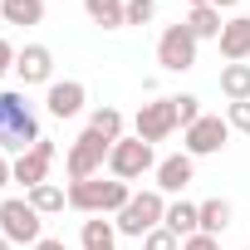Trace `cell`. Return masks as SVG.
I'll return each mask as SVG.
<instances>
[{
    "instance_id": "4",
    "label": "cell",
    "mask_w": 250,
    "mask_h": 250,
    "mask_svg": "<svg viewBox=\"0 0 250 250\" xmlns=\"http://www.w3.org/2000/svg\"><path fill=\"white\" fill-rule=\"evenodd\" d=\"M0 235L10 245H40L44 240V216L30 206V196H5L0 201Z\"/></svg>"
},
{
    "instance_id": "9",
    "label": "cell",
    "mask_w": 250,
    "mask_h": 250,
    "mask_svg": "<svg viewBox=\"0 0 250 250\" xmlns=\"http://www.w3.org/2000/svg\"><path fill=\"white\" fill-rule=\"evenodd\" d=\"M157 64L167 69V74H187V69H196V35L177 20V25H167L162 35H157Z\"/></svg>"
},
{
    "instance_id": "7",
    "label": "cell",
    "mask_w": 250,
    "mask_h": 250,
    "mask_svg": "<svg viewBox=\"0 0 250 250\" xmlns=\"http://www.w3.org/2000/svg\"><path fill=\"white\" fill-rule=\"evenodd\" d=\"M108 147L113 143H103L93 128H83L74 143H69V182H88V177H103V167H108Z\"/></svg>"
},
{
    "instance_id": "31",
    "label": "cell",
    "mask_w": 250,
    "mask_h": 250,
    "mask_svg": "<svg viewBox=\"0 0 250 250\" xmlns=\"http://www.w3.org/2000/svg\"><path fill=\"white\" fill-rule=\"evenodd\" d=\"M0 187H10V157L0 152Z\"/></svg>"
},
{
    "instance_id": "25",
    "label": "cell",
    "mask_w": 250,
    "mask_h": 250,
    "mask_svg": "<svg viewBox=\"0 0 250 250\" xmlns=\"http://www.w3.org/2000/svg\"><path fill=\"white\" fill-rule=\"evenodd\" d=\"M157 20V0H128V25H152Z\"/></svg>"
},
{
    "instance_id": "11",
    "label": "cell",
    "mask_w": 250,
    "mask_h": 250,
    "mask_svg": "<svg viewBox=\"0 0 250 250\" xmlns=\"http://www.w3.org/2000/svg\"><path fill=\"white\" fill-rule=\"evenodd\" d=\"M15 74L25 88H49L54 83V49L49 44H25L15 54Z\"/></svg>"
},
{
    "instance_id": "21",
    "label": "cell",
    "mask_w": 250,
    "mask_h": 250,
    "mask_svg": "<svg viewBox=\"0 0 250 250\" xmlns=\"http://www.w3.org/2000/svg\"><path fill=\"white\" fill-rule=\"evenodd\" d=\"M196 211H201V235H226V230H230V201H226V196L196 201Z\"/></svg>"
},
{
    "instance_id": "19",
    "label": "cell",
    "mask_w": 250,
    "mask_h": 250,
    "mask_svg": "<svg viewBox=\"0 0 250 250\" xmlns=\"http://www.w3.org/2000/svg\"><path fill=\"white\" fill-rule=\"evenodd\" d=\"M182 25H187V30L196 35V44H201V40H221V25H226V20H221L216 5H196V10H187Z\"/></svg>"
},
{
    "instance_id": "32",
    "label": "cell",
    "mask_w": 250,
    "mask_h": 250,
    "mask_svg": "<svg viewBox=\"0 0 250 250\" xmlns=\"http://www.w3.org/2000/svg\"><path fill=\"white\" fill-rule=\"evenodd\" d=\"M211 5H216V10H235V5H240V0H211Z\"/></svg>"
},
{
    "instance_id": "12",
    "label": "cell",
    "mask_w": 250,
    "mask_h": 250,
    "mask_svg": "<svg viewBox=\"0 0 250 250\" xmlns=\"http://www.w3.org/2000/svg\"><path fill=\"white\" fill-rule=\"evenodd\" d=\"M83 103H88L83 79H54V83L44 88V113H49V118H79Z\"/></svg>"
},
{
    "instance_id": "34",
    "label": "cell",
    "mask_w": 250,
    "mask_h": 250,
    "mask_svg": "<svg viewBox=\"0 0 250 250\" xmlns=\"http://www.w3.org/2000/svg\"><path fill=\"white\" fill-rule=\"evenodd\" d=\"M0 250H15V245H10V240H5V235H0Z\"/></svg>"
},
{
    "instance_id": "33",
    "label": "cell",
    "mask_w": 250,
    "mask_h": 250,
    "mask_svg": "<svg viewBox=\"0 0 250 250\" xmlns=\"http://www.w3.org/2000/svg\"><path fill=\"white\" fill-rule=\"evenodd\" d=\"M187 5H191V10H196V5H211V0H187Z\"/></svg>"
},
{
    "instance_id": "2",
    "label": "cell",
    "mask_w": 250,
    "mask_h": 250,
    "mask_svg": "<svg viewBox=\"0 0 250 250\" xmlns=\"http://www.w3.org/2000/svg\"><path fill=\"white\" fill-rule=\"evenodd\" d=\"M133 201V187L118 177H88V182H69V206L79 216H118L123 206Z\"/></svg>"
},
{
    "instance_id": "18",
    "label": "cell",
    "mask_w": 250,
    "mask_h": 250,
    "mask_svg": "<svg viewBox=\"0 0 250 250\" xmlns=\"http://www.w3.org/2000/svg\"><path fill=\"white\" fill-rule=\"evenodd\" d=\"M44 0H0V20L5 25H20V30H30V25H44Z\"/></svg>"
},
{
    "instance_id": "30",
    "label": "cell",
    "mask_w": 250,
    "mask_h": 250,
    "mask_svg": "<svg viewBox=\"0 0 250 250\" xmlns=\"http://www.w3.org/2000/svg\"><path fill=\"white\" fill-rule=\"evenodd\" d=\"M35 250H69V245H64V240H59V235H44V240H40V245H35Z\"/></svg>"
},
{
    "instance_id": "15",
    "label": "cell",
    "mask_w": 250,
    "mask_h": 250,
    "mask_svg": "<svg viewBox=\"0 0 250 250\" xmlns=\"http://www.w3.org/2000/svg\"><path fill=\"white\" fill-rule=\"evenodd\" d=\"M162 226H167V230H172L177 240L196 235V230H201V211H196V201H187V196L167 201V216H162Z\"/></svg>"
},
{
    "instance_id": "3",
    "label": "cell",
    "mask_w": 250,
    "mask_h": 250,
    "mask_svg": "<svg viewBox=\"0 0 250 250\" xmlns=\"http://www.w3.org/2000/svg\"><path fill=\"white\" fill-rule=\"evenodd\" d=\"M162 216H167V196H162L157 187H147V191H133V201L113 216V226H118V235L143 240L147 230H157V226H162Z\"/></svg>"
},
{
    "instance_id": "23",
    "label": "cell",
    "mask_w": 250,
    "mask_h": 250,
    "mask_svg": "<svg viewBox=\"0 0 250 250\" xmlns=\"http://www.w3.org/2000/svg\"><path fill=\"white\" fill-rule=\"evenodd\" d=\"M88 128H93L103 143H118V138H128V133H123V113H118V108H108V103L88 113Z\"/></svg>"
},
{
    "instance_id": "20",
    "label": "cell",
    "mask_w": 250,
    "mask_h": 250,
    "mask_svg": "<svg viewBox=\"0 0 250 250\" xmlns=\"http://www.w3.org/2000/svg\"><path fill=\"white\" fill-rule=\"evenodd\" d=\"M30 196V206L40 211V216H59L64 206H69V187H59V182H40L35 191H25Z\"/></svg>"
},
{
    "instance_id": "16",
    "label": "cell",
    "mask_w": 250,
    "mask_h": 250,
    "mask_svg": "<svg viewBox=\"0 0 250 250\" xmlns=\"http://www.w3.org/2000/svg\"><path fill=\"white\" fill-rule=\"evenodd\" d=\"M79 245L83 250H118V226L108 216H88L79 226Z\"/></svg>"
},
{
    "instance_id": "22",
    "label": "cell",
    "mask_w": 250,
    "mask_h": 250,
    "mask_svg": "<svg viewBox=\"0 0 250 250\" xmlns=\"http://www.w3.org/2000/svg\"><path fill=\"white\" fill-rule=\"evenodd\" d=\"M221 93L230 103H245L250 98V64H221Z\"/></svg>"
},
{
    "instance_id": "8",
    "label": "cell",
    "mask_w": 250,
    "mask_h": 250,
    "mask_svg": "<svg viewBox=\"0 0 250 250\" xmlns=\"http://www.w3.org/2000/svg\"><path fill=\"white\" fill-rule=\"evenodd\" d=\"M182 128L177 123V103L172 98H152V103H143L138 113H133V138H143V143H167L172 133Z\"/></svg>"
},
{
    "instance_id": "24",
    "label": "cell",
    "mask_w": 250,
    "mask_h": 250,
    "mask_svg": "<svg viewBox=\"0 0 250 250\" xmlns=\"http://www.w3.org/2000/svg\"><path fill=\"white\" fill-rule=\"evenodd\" d=\"M172 103H177V123L182 128H191V123L201 118V98L196 93H172Z\"/></svg>"
},
{
    "instance_id": "26",
    "label": "cell",
    "mask_w": 250,
    "mask_h": 250,
    "mask_svg": "<svg viewBox=\"0 0 250 250\" xmlns=\"http://www.w3.org/2000/svg\"><path fill=\"white\" fill-rule=\"evenodd\" d=\"M143 250H182V240H177L167 226H157V230H147V235H143Z\"/></svg>"
},
{
    "instance_id": "5",
    "label": "cell",
    "mask_w": 250,
    "mask_h": 250,
    "mask_svg": "<svg viewBox=\"0 0 250 250\" xmlns=\"http://www.w3.org/2000/svg\"><path fill=\"white\" fill-rule=\"evenodd\" d=\"M147 172H157V152H152V143H143V138H118L113 147H108V177H118V182H138V177H147Z\"/></svg>"
},
{
    "instance_id": "1",
    "label": "cell",
    "mask_w": 250,
    "mask_h": 250,
    "mask_svg": "<svg viewBox=\"0 0 250 250\" xmlns=\"http://www.w3.org/2000/svg\"><path fill=\"white\" fill-rule=\"evenodd\" d=\"M40 118L25 98V88H5L0 93V152L5 157H25L35 143H40Z\"/></svg>"
},
{
    "instance_id": "29",
    "label": "cell",
    "mask_w": 250,
    "mask_h": 250,
    "mask_svg": "<svg viewBox=\"0 0 250 250\" xmlns=\"http://www.w3.org/2000/svg\"><path fill=\"white\" fill-rule=\"evenodd\" d=\"M15 54H20V49H15V44H10L5 35H0V79H5V74L15 69Z\"/></svg>"
},
{
    "instance_id": "27",
    "label": "cell",
    "mask_w": 250,
    "mask_h": 250,
    "mask_svg": "<svg viewBox=\"0 0 250 250\" xmlns=\"http://www.w3.org/2000/svg\"><path fill=\"white\" fill-rule=\"evenodd\" d=\"M226 123H230V133H250V98L245 103H226Z\"/></svg>"
},
{
    "instance_id": "10",
    "label": "cell",
    "mask_w": 250,
    "mask_h": 250,
    "mask_svg": "<svg viewBox=\"0 0 250 250\" xmlns=\"http://www.w3.org/2000/svg\"><path fill=\"white\" fill-rule=\"evenodd\" d=\"M54 157H59V147L49 143V138H40L25 157H10V182H20L25 191H35L40 182H49V167H54Z\"/></svg>"
},
{
    "instance_id": "6",
    "label": "cell",
    "mask_w": 250,
    "mask_h": 250,
    "mask_svg": "<svg viewBox=\"0 0 250 250\" xmlns=\"http://www.w3.org/2000/svg\"><path fill=\"white\" fill-rule=\"evenodd\" d=\"M226 143H230L226 113H201L191 128H182V152H191V157H216V152H226Z\"/></svg>"
},
{
    "instance_id": "13",
    "label": "cell",
    "mask_w": 250,
    "mask_h": 250,
    "mask_svg": "<svg viewBox=\"0 0 250 250\" xmlns=\"http://www.w3.org/2000/svg\"><path fill=\"white\" fill-rule=\"evenodd\" d=\"M152 177H157V191H162V196H182V191L196 182V157H191V152H172V157L157 162Z\"/></svg>"
},
{
    "instance_id": "17",
    "label": "cell",
    "mask_w": 250,
    "mask_h": 250,
    "mask_svg": "<svg viewBox=\"0 0 250 250\" xmlns=\"http://www.w3.org/2000/svg\"><path fill=\"white\" fill-rule=\"evenodd\" d=\"M83 15L103 30H128V0H83Z\"/></svg>"
},
{
    "instance_id": "14",
    "label": "cell",
    "mask_w": 250,
    "mask_h": 250,
    "mask_svg": "<svg viewBox=\"0 0 250 250\" xmlns=\"http://www.w3.org/2000/svg\"><path fill=\"white\" fill-rule=\"evenodd\" d=\"M216 49H221L226 64H245V59H250V15H230V20L221 25Z\"/></svg>"
},
{
    "instance_id": "28",
    "label": "cell",
    "mask_w": 250,
    "mask_h": 250,
    "mask_svg": "<svg viewBox=\"0 0 250 250\" xmlns=\"http://www.w3.org/2000/svg\"><path fill=\"white\" fill-rule=\"evenodd\" d=\"M182 250H221V235H201V230H196V235L182 240Z\"/></svg>"
}]
</instances>
